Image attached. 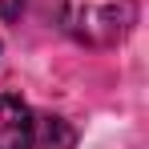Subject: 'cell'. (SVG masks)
<instances>
[{"label": "cell", "mask_w": 149, "mask_h": 149, "mask_svg": "<svg viewBox=\"0 0 149 149\" xmlns=\"http://www.w3.org/2000/svg\"><path fill=\"white\" fill-rule=\"evenodd\" d=\"M56 24L85 45H117L137 20V0H49Z\"/></svg>", "instance_id": "1"}, {"label": "cell", "mask_w": 149, "mask_h": 149, "mask_svg": "<svg viewBox=\"0 0 149 149\" xmlns=\"http://www.w3.org/2000/svg\"><path fill=\"white\" fill-rule=\"evenodd\" d=\"M36 121L20 97H0V149H32Z\"/></svg>", "instance_id": "2"}, {"label": "cell", "mask_w": 149, "mask_h": 149, "mask_svg": "<svg viewBox=\"0 0 149 149\" xmlns=\"http://www.w3.org/2000/svg\"><path fill=\"white\" fill-rule=\"evenodd\" d=\"M24 8V0H0V20H16Z\"/></svg>", "instance_id": "3"}]
</instances>
